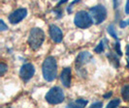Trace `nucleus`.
<instances>
[{"label": "nucleus", "mask_w": 129, "mask_h": 108, "mask_svg": "<svg viewBox=\"0 0 129 108\" xmlns=\"http://www.w3.org/2000/svg\"><path fill=\"white\" fill-rule=\"evenodd\" d=\"M108 58H109V60L111 61V63L113 64L116 68H117V67L119 66V61H118V59L116 58V55H115L114 53L110 52V53L108 54Z\"/></svg>", "instance_id": "14"}, {"label": "nucleus", "mask_w": 129, "mask_h": 108, "mask_svg": "<svg viewBox=\"0 0 129 108\" xmlns=\"http://www.w3.org/2000/svg\"><path fill=\"white\" fill-rule=\"evenodd\" d=\"M26 16H27V10L24 8H20V9L14 11L13 13L9 16L8 19L12 24H18L23 19H25Z\"/></svg>", "instance_id": "7"}, {"label": "nucleus", "mask_w": 129, "mask_h": 108, "mask_svg": "<svg viewBox=\"0 0 129 108\" xmlns=\"http://www.w3.org/2000/svg\"><path fill=\"white\" fill-rule=\"evenodd\" d=\"M104 42H105V40H104V41H101V42L99 43V45H98L96 47H95L94 51H95L96 53H101V52H103V51H104V48H105Z\"/></svg>", "instance_id": "16"}, {"label": "nucleus", "mask_w": 129, "mask_h": 108, "mask_svg": "<svg viewBox=\"0 0 129 108\" xmlns=\"http://www.w3.org/2000/svg\"><path fill=\"white\" fill-rule=\"evenodd\" d=\"M53 1H55V0H53Z\"/></svg>", "instance_id": "29"}, {"label": "nucleus", "mask_w": 129, "mask_h": 108, "mask_svg": "<svg viewBox=\"0 0 129 108\" xmlns=\"http://www.w3.org/2000/svg\"><path fill=\"white\" fill-rule=\"evenodd\" d=\"M43 76L48 82L53 81L57 76V63L55 58L50 56L45 59L42 65Z\"/></svg>", "instance_id": "1"}, {"label": "nucleus", "mask_w": 129, "mask_h": 108, "mask_svg": "<svg viewBox=\"0 0 129 108\" xmlns=\"http://www.w3.org/2000/svg\"><path fill=\"white\" fill-rule=\"evenodd\" d=\"M92 59V55H91L89 52L87 51H84V52H81L76 58V67H77V70L83 67L84 65L87 64L89 61Z\"/></svg>", "instance_id": "8"}, {"label": "nucleus", "mask_w": 129, "mask_h": 108, "mask_svg": "<svg viewBox=\"0 0 129 108\" xmlns=\"http://www.w3.org/2000/svg\"><path fill=\"white\" fill-rule=\"evenodd\" d=\"M127 62H128V64H129V58L127 59ZM128 67H129V65H128Z\"/></svg>", "instance_id": "27"}, {"label": "nucleus", "mask_w": 129, "mask_h": 108, "mask_svg": "<svg viewBox=\"0 0 129 108\" xmlns=\"http://www.w3.org/2000/svg\"><path fill=\"white\" fill-rule=\"evenodd\" d=\"M80 1H81V0H75V1H73L71 4L69 5V7H68V9H67V12H68L69 14H71L72 12H73V10H72V8H73V5H74L75 3H77V2H80Z\"/></svg>", "instance_id": "20"}, {"label": "nucleus", "mask_w": 129, "mask_h": 108, "mask_svg": "<svg viewBox=\"0 0 129 108\" xmlns=\"http://www.w3.org/2000/svg\"><path fill=\"white\" fill-rule=\"evenodd\" d=\"M7 70H8V66H7L6 64H4V63L0 64V75H1V76L4 75V73L6 72Z\"/></svg>", "instance_id": "17"}, {"label": "nucleus", "mask_w": 129, "mask_h": 108, "mask_svg": "<svg viewBox=\"0 0 129 108\" xmlns=\"http://www.w3.org/2000/svg\"><path fill=\"white\" fill-rule=\"evenodd\" d=\"M89 15L92 19L93 23L98 25L102 23L107 18V10L102 5H97L89 9Z\"/></svg>", "instance_id": "5"}, {"label": "nucleus", "mask_w": 129, "mask_h": 108, "mask_svg": "<svg viewBox=\"0 0 129 108\" xmlns=\"http://www.w3.org/2000/svg\"><path fill=\"white\" fill-rule=\"evenodd\" d=\"M128 24V22L127 21H120V23H119V26H120V28H124V27H126Z\"/></svg>", "instance_id": "23"}, {"label": "nucleus", "mask_w": 129, "mask_h": 108, "mask_svg": "<svg viewBox=\"0 0 129 108\" xmlns=\"http://www.w3.org/2000/svg\"><path fill=\"white\" fill-rule=\"evenodd\" d=\"M126 55L129 57V45L126 46Z\"/></svg>", "instance_id": "26"}, {"label": "nucleus", "mask_w": 129, "mask_h": 108, "mask_svg": "<svg viewBox=\"0 0 129 108\" xmlns=\"http://www.w3.org/2000/svg\"><path fill=\"white\" fill-rule=\"evenodd\" d=\"M45 41V33L41 28H33L29 33L28 45L33 50H37L41 47Z\"/></svg>", "instance_id": "2"}, {"label": "nucleus", "mask_w": 129, "mask_h": 108, "mask_svg": "<svg viewBox=\"0 0 129 108\" xmlns=\"http://www.w3.org/2000/svg\"><path fill=\"white\" fill-rule=\"evenodd\" d=\"M119 104H120V99H118V98H115V99H112V100L107 104V107L108 108L117 107Z\"/></svg>", "instance_id": "15"}, {"label": "nucleus", "mask_w": 129, "mask_h": 108, "mask_svg": "<svg viewBox=\"0 0 129 108\" xmlns=\"http://www.w3.org/2000/svg\"><path fill=\"white\" fill-rule=\"evenodd\" d=\"M65 2H67V0H60V1H59V3L57 4V6H56V7H59L60 5H61V4H63V3H65Z\"/></svg>", "instance_id": "25"}, {"label": "nucleus", "mask_w": 129, "mask_h": 108, "mask_svg": "<svg viewBox=\"0 0 129 108\" xmlns=\"http://www.w3.org/2000/svg\"><path fill=\"white\" fill-rule=\"evenodd\" d=\"M112 95H113V93H112V92H110L109 94H106V95H104V97H105V98H108V97H110Z\"/></svg>", "instance_id": "24"}, {"label": "nucleus", "mask_w": 129, "mask_h": 108, "mask_svg": "<svg viewBox=\"0 0 129 108\" xmlns=\"http://www.w3.org/2000/svg\"><path fill=\"white\" fill-rule=\"evenodd\" d=\"M116 46H115V48H116V53L118 54V55H122V53H121V50H120V44L117 42L116 45Z\"/></svg>", "instance_id": "19"}, {"label": "nucleus", "mask_w": 129, "mask_h": 108, "mask_svg": "<svg viewBox=\"0 0 129 108\" xmlns=\"http://www.w3.org/2000/svg\"><path fill=\"white\" fill-rule=\"evenodd\" d=\"M102 106H103V103H102V102H96V103H93V104L91 105V107H95V108L102 107Z\"/></svg>", "instance_id": "21"}, {"label": "nucleus", "mask_w": 129, "mask_h": 108, "mask_svg": "<svg viewBox=\"0 0 129 108\" xmlns=\"http://www.w3.org/2000/svg\"><path fill=\"white\" fill-rule=\"evenodd\" d=\"M60 81L66 88L71 85V68H65L60 73Z\"/></svg>", "instance_id": "10"}, {"label": "nucleus", "mask_w": 129, "mask_h": 108, "mask_svg": "<svg viewBox=\"0 0 129 108\" xmlns=\"http://www.w3.org/2000/svg\"><path fill=\"white\" fill-rule=\"evenodd\" d=\"M50 36L54 43L58 44L63 39V33L61 31V29L56 25H51L50 26Z\"/></svg>", "instance_id": "9"}, {"label": "nucleus", "mask_w": 129, "mask_h": 108, "mask_svg": "<svg viewBox=\"0 0 129 108\" xmlns=\"http://www.w3.org/2000/svg\"><path fill=\"white\" fill-rule=\"evenodd\" d=\"M125 14H126V15H129V0H127L126 5H125Z\"/></svg>", "instance_id": "22"}, {"label": "nucleus", "mask_w": 129, "mask_h": 108, "mask_svg": "<svg viewBox=\"0 0 129 108\" xmlns=\"http://www.w3.org/2000/svg\"><path fill=\"white\" fill-rule=\"evenodd\" d=\"M74 23L79 28L85 29V28L90 27L93 23V21H92V19H91L89 13H87L85 11H80L75 16Z\"/></svg>", "instance_id": "4"}, {"label": "nucleus", "mask_w": 129, "mask_h": 108, "mask_svg": "<svg viewBox=\"0 0 129 108\" xmlns=\"http://www.w3.org/2000/svg\"><path fill=\"white\" fill-rule=\"evenodd\" d=\"M5 30H8V26L5 24L3 19H1L0 20V31H5Z\"/></svg>", "instance_id": "18"}, {"label": "nucleus", "mask_w": 129, "mask_h": 108, "mask_svg": "<svg viewBox=\"0 0 129 108\" xmlns=\"http://www.w3.org/2000/svg\"><path fill=\"white\" fill-rule=\"evenodd\" d=\"M128 24H129V20H128Z\"/></svg>", "instance_id": "28"}, {"label": "nucleus", "mask_w": 129, "mask_h": 108, "mask_svg": "<svg viewBox=\"0 0 129 108\" xmlns=\"http://www.w3.org/2000/svg\"><path fill=\"white\" fill-rule=\"evenodd\" d=\"M88 103L87 100H85V99H82V98H79L77 99L75 102H73V103H70L69 104V107H80V108H83L84 106H86V104Z\"/></svg>", "instance_id": "11"}, {"label": "nucleus", "mask_w": 129, "mask_h": 108, "mask_svg": "<svg viewBox=\"0 0 129 108\" xmlns=\"http://www.w3.org/2000/svg\"><path fill=\"white\" fill-rule=\"evenodd\" d=\"M35 73V68L32 64L27 63L24 64L19 70V76L23 81H28L29 79H31Z\"/></svg>", "instance_id": "6"}, {"label": "nucleus", "mask_w": 129, "mask_h": 108, "mask_svg": "<svg viewBox=\"0 0 129 108\" xmlns=\"http://www.w3.org/2000/svg\"><path fill=\"white\" fill-rule=\"evenodd\" d=\"M45 98L50 104L55 105V104H59V103L64 101L65 95L61 88L53 87L46 94Z\"/></svg>", "instance_id": "3"}, {"label": "nucleus", "mask_w": 129, "mask_h": 108, "mask_svg": "<svg viewBox=\"0 0 129 108\" xmlns=\"http://www.w3.org/2000/svg\"><path fill=\"white\" fill-rule=\"evenodd\" d=\"M121 96L125 101L129 102V85H124L121 88Z\"/></svg>", "instance_id": "12"}, {"label": "nucleus", "mask_w": 129, "mask_h": 108, "mask_svg": "<svg viewBox=\"0 0 129 108\" xmlns=\"http://www.w3.org/2000/svg\"><path fill=\"white\" fill-rule=\"evenodd\" d=\"M107 32H108V33H109V35L112 36L114 39H116V40L118 39V36H117V33H116V28H115V25L111 24V25L108 26V28H107Z\"/></svg>", "instance_id": "13"}]
</instances>
